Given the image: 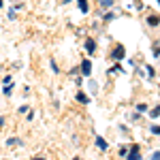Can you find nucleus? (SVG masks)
<instances>
[{
    "mask_svg": "<svg viewBox=\"0 0 160 160\" xmlns=\"http://www.w3.org/2000/svg\"><path fill=\"white\" fill-rule=\"evenodd\" d=\"M128 160H141V154H139V148H137V145H132V148H130Z\"/></svg>",
    "mask_w": 160,
    "mask_h": 160,
    "instance_id": "1",
    "label": "nucleus"
},
{
    "mask_svg": "<svg viewBox=\"0 0 160 160\" xmlns=\"http://www.w3.org/2000/svg\"><path fill=\"white\" fill-rule=\"evenodd\" d=\"M113 58H115V60H122V58H124V47H122V45H120V47H115V51H113Z\"/></svg>",
    "mask_w": 160,
    "mask_h": 160,
    "instance_id": "2",
    "label": "nucleus"
},
{
    "mask_svg": "<svg viewBox=\"0 0 160 160\" xmlns=\"http://www.w3.org/2000/svg\"><path fill=\"white\" fill-rule=\"evenodd\" d=\"M81 71H83V75H90L92 73V64H90V62H83V64H81Z\"/></svg>",
    "mask_w": 160,
    "mask_h": 160,
    "instance_id": "3",
    "label": "nucleus"
},
{
    "mask_svg": "<svg viewBox=\"0 0 160 160\" xmlns=\"http://www.w3.org/2000/svg\"><path fill=\"white\" fill-rule=\"evenodd\" d=\"M148 24H149V26H158V24H160V17H156V15H152V17L148 19Z\"/></svg>",
    "mask_w": 160,
    "mask_h": 160,
    "instance_id": "4",
    "label": "nucleus"
},
{
    "mask_svg": "<svg viewBox=\"0 0 160 160\" xmlns=\"http://www.w3.org/2000/svg\"><path fill=\"white\" fill-rule=\"evenodd\" d=\"M77 4H79V9L86 13L88 11V0H77Z\"/></svg>",
    "mask_w": 160,
    "mask_h": 160,
    "instance_id": "5",
    "label": "nucleus"
},
{
    "mask_svg": "<svg viewBox=\"0 0 160 160\" xmlns=\"http://www.w3.org/2000/svg\"><path fill=\"white\" fill-rule=\"evenodd\" d=\"M86 49L88 51H94V49H96V43H94V41H88V43H86Z\"/></svg>",
    "mask_w": 160,
    "mask_h": 160,
    "instance_id": "6",
    "label": "nucleus"
},
{
    "mask_svg": "<svg viewBox=\"0 0 160 160\" xmlns=\"http://www.w3.org/2000/svg\"><path fill=\"white\" fill-rule=\"evenodd\" d=\"M77 100L86 105V102H88V96H86V94H83V92H79V94H77Z\"/></svg>",
    "mask_w": 160,
    "mask_h": 160,
    "instance_id": "7",
    "label": "nucleus"
},
{
    "mask_svg": "<svg viewBox=\"0 0 160 160\" xmlns=\"http://www.w3.org/2000/svg\"><path fill=\"white\" fill-rule=\"evenodd\" d=\"M96 145H98L100 149H107V143H105V139H100V137L96 139Z\"/></svg>",
    "mask_w": 160,
    "mask_h": 160,
    "instance_id": "8",
    "label": "nucleus"
},
{
    "mask_svg": "<svg viewBox=\"0 0 160 160\" xmlns=\"http://www.w3.org/2000/svg\"><path fill=\"white\" fill-rule=\"evenodd\" d=\"M19 143H22L19 139H9V141H7V145H19Z\"/></svg>",
    "mask_w": 160,
    "mask_h": 160,
    "instance_id": "9",
    "label": "nucleus"
},
{
    "mask_svg": "<svg viewBox=\"0 0 160 160\" xmlns=\"http://www.w3.org/2000/svg\"><path fill=\"white\" fill-rule=\"evenodd\" d=\"M149 115H152V118H158V115H160V107H156V109L152 111V113H149Z\"/></svg>",
    "mask_w": 160,
    "mask_h": 160,
    "instance_id": "10",
    "label": "nucleus"
},
{
    "mask_svg": "<svg viewBox=\"0 0 160 160\" xmlns=\"http://www.w3.org/2000/svg\"><path fill=\"white\" fill-rule=\"evenodd\" d=\"M152 132L154 135H160V126H152Z\"/></svg>",
    "mask_w": 160,
    "mask_h": 160,
    "instance_id": "11",
    "label": "nucleus"
},
{
    "mask_svg": "<svg viewBox=\"0 0 160 160\" xmlns=\"http://www.w3.org/2000/svg\"><path fill=\"white\" fill-rule=\"evenodd\" d=\"M152 160H160V152H156V154H152Z\"/></svg>",
    "mask_w": 160,
    "mask_h": 160,
    "instance_id": "12",
    "label": "nucleus"
},
{
    "mask_svg": "<svg viewBox=\"0 0 160 160\" xmlns=\"http://www.w3.org/2000/svg\"><path fill=\"white\" fill-rule=\"evenodd\" d=\"M154 56H160V47H158V45L154 47Z\"/></svg>",
    "mask_w": 160,
    "mask_h": 160,
    "instance_id": "13",
    "label": "nucleus"
},
{
    "mask_svg": "<svg viewBox=\"0 0 160 160\" xmlns=\"http://www.w3.org/2000/svg\"><path fill=\"white\" fill-rule=\"evenodd\" d=\"M34 160H45V158H34Z\"/></svg>",
    "mask_w": 160,
    "mask_h": 160,
    "instance_id": "14",
    "label": "nucleus"
},
{
    "mask_svg": "<svg viewBox=\"0 0 160 160\" xmlns=\"http://www.w3.org/2000/svg\"><path fill=\"white\" fill-rule=\"evenodd\" d=\"M158 2H160V0H158Z\"/></svg>",
    "mask_w": 160,
    "mask_h": 160,
    "instance_id": "15",
    "label": "nucleus"
}]
</instances>
